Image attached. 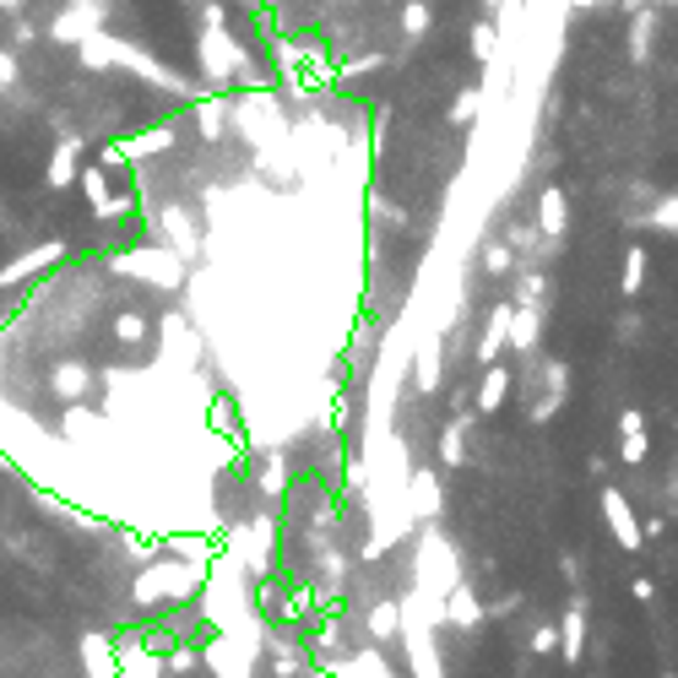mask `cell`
Here are the masks:
<instances>
[{"label": "cell", "instance_id": "5", "mask_svg": "<svg viewBox=\"0 0 678 678\" xmlns=\"http://www.w3.org/2000/svg\"><path fill=\"white\" fill-rule=\"evenodd\" d=\"M564 229H570V201H564V190L559 185H542L538 190V234L542 239H564Z\"/></svg>", "mask_w": 678, "mask_h": 678}, {"label": "cell", "instance_id": "28", "mask_svg": "<svg viewBox=\"0 0 678 678\" xmlns=\"http://www.w3.org/2000/svg\"><path fill=\"white\" fill-rule=\"evenodd\" d=\"M630 597H641V603H652V597H657V586H652L646 575H635V581H630Z\"/></svg>", "mask_w": 678, "mask_h": 678}, {"label": "cell", "instance_id": "3", "mask_svg": "<svg viewBox=\"0 0 678 678\" xmlns=\"http://www.w3.org/2000/svg\"><path fill=\"white\" fill-rule=\"evenodd\" d=\"M542 320H548V304H511V331H505V348L511 353H538Z\"/></svg>", "mask_w": 678, "mask_h": 678}, {"label": "cell", "instance_id": "2", "mask_svg": "<svg viewBox=\"0 0 678 678\" xmlns=\"http://www.w3.org/2000/svg\"><path fill=\"white\" fill-rule=\"evenodd\" d=\"M603 522H608V533L619 538V548H641L646 542V527H641V516H635V505L619 494V489H603Z\"/></svg>", "mask_w": 678, "mask_h": 678}, {"label": "cell", "instance_id": "9", "mask_svg": "<svg viewBox=\"0 0 678 678\" xmlns=\"http://www.w3.org/2000/svg\"><path fill=\"white\" fill-rule=\"evenodd\" d=\"M505 331H511V299H500L489 309V326H483V342H478V364H494L505 353Z\"/></svg>", "mask_w": 678, "mask_h": 678}, {"label": "cell", "instance_id": "4", "mask_svg": "<svg viewBox=\"0 0 678 678\" xmlns=\"http://www.w3.org/2000/svg\"><path fill=\"white\" fill-rule=\"evenodd\" d=\"M511 386H516V370H511V364H500V359H494V364H483V381H478V407H472V412H478V418H494V412L505 407V397H511Z\"/></svg>", "mask_w": 678, "mask_h": 678}, {"label": "cell", "instance_id": "27", "mask_svg": "<svg viewBox=\"0 0 678 678\" xmlns=\"http://www.w3.org/2000/svg\"><path fill=\"white\" fill-rule=\"evenodd\" d=\"M635 429H646V418H641V407H624L619 412V434H635Z\"/></svg>", "mask_w": 678, "mask_h": 678}, {"label": "cell", "instance_id": "11", "mask_svg": "<svg viewBox=\"0 0 678 678\" xmlns=\"http://www.w3.org/2000/svg\"><path fill=\"white\" fill-rule=\"evenodd\" d=\"M440 381H445V375H440V342H429V348L412 359V386L429 397V391H440Z\"/></svg>", "mask_w": 678, "mask_h": 678}, {"label": "cell", "instance_id": "33", "mask_svg": "<svg viewBox=\"0 0 678 678\" xmlns=\"http://www.w3.org/2000/svg\"><path fill=\"white\" fill-rule=\"evenodd\" d=\"M663 678H678V674H663Z\"/></svg>", "mask_w": 678, "mask_h": 678}, {"label": "cell", "instance_id": "10", "mask_svg": "<svg viewBox=\"0 0 678 678\" xmlns=\"http://www.w3.org/2000/svg\"><path fill=\"white\" fill-rule=\"evenodd\" d=\"M445 619H451L456 630H478L489 613H483V603H478L472 586H451V597H445Z\"/></svg>", "mask_w": 678, "mask_h": 678}, {"label": "cell", "instance_id": "25", "mask_svg": "<svg viewBox=\"0 0 678 678\" xmlns=\"http://www.w3.org/2000/svg\"><path fill=\"white\" fill-rule=\"evenodd\" d=\"M201 27H229V5L223 0H201Z\"/></svg>", "mask_w": 678, "mask_h": 678}, {"label": "cell", "instance_id": "13", "mask_svg": "<svg viewBox=\"0 0 678 678\" xmlns=\"http://www.w3.org/2000/svg\"><path fill=\"white\" fill-rule=\"evenodd\" d=\"M407 489H412V511H418V516H434V511H440V478H434V472H418Z\"/></svg>", "mask_w": 678, "mask_h": 678}, {"label": "cell", "instance_id": "20", "mask_svg": "<svg viewBox=\"0 0 678 678\" xmlns=\"http://www.w3.org/2000/svg\"><path fill=\"white\" fill-rule=\"evenodd\" d=\"M483 271H489V277H505V271H516V250H511L505 239L483 245Z\"/></svg>", "mask_w": 678, "mask_h": 678}, {"label": "cell", "instance_id": "17", "mask_svg": "<svg viewBox=\"0 0 678 678\" xmlns=\"http://www.w3.org/2000/svg\"><path fill=\"white\" fill-rule=\"evenodd\" d=\"M542 293H548V282H542L538 267H527L516 277V293H511V304H542Z\"/></svg>", "mask_w": 678, "mask_h": 678}, {"label": "cell", "instance_id": "21", "mask_svg": "<svg viewBox=\"0 0 678 678\" xmlns=\"http://www.w3.org/2000/svg\"><path fill=\"white\" fill-rule=\"evenodd\" d=\"M429 27H434L429 5H423V0H407V11H402V33H407V38H423Z\"/></svg>", "mask_w": 678, "mask_h": 678}, {"label": "cell", "instance_id": "15", "mask_svg": "<svg viewBox=\"0 0 678 678\" xmlns=\"http://www.w3.org/2000/svg\"><path fill=\"white\" fill-rule=\"evenodd\" d=\"M478 109H483V93H478V87H461V93L451 98V126L467 131V126L478 120Z\"/></svg>", "mask_w": 678, "mask_h": 678}, {"label": "cell", "instance_id": "29", "mask_svg": "<svg viewBox=\"0 0 678 678\" xmlns=\"http://www.w3.org/2000/svg\"><path fill=\"white\" fill-rule=\"evenodd\" d=\"M559 570H564V581H581V559H575V553H564Z\"/></svg>", "mask_w": 678, "mask_h": 678}, {"label": "cell", "instance_id": "23", "mask_svg": "<svg viewBox=\"0 0 678 678\" xmlns=\"http://www.w3.org/2000/svg\"><path fill=\"white\" fill-rule=\"evenodd\" d=\"M527 646H533V657H553V652H559V624H538V630L527 635Z\"/></svg>", "mask_w": 678, "mask_h": 678}, {"label": "cell", "instance_id": "18", "mask_svg": "<svg viewBox=\"0 0 678 678\" xmlns=\"http://www.w3.org/2000/svg\"><path fill=\"white\" fill-rule=\"evenodd\" d=\"M494 44H500V27H494V16L472 22V60H494Z\"/></svg>", "mask_w": 678, "mask_h": 678}, {"label": "cell", "instance_id": "34", "mask_svg": "<svg viewBox=\"0 0 678 678\" xmlns=\"http://www.w3.org/2000/svg\"><path fill=\"white\" fill-rule=\"evenodd\" d=\"M185 5H190V0H185Z\"/></svg>", "mask_w": 678, "mask_h": 678}, {"label": "cell", "instance_id": "30", "mask_svg": "<svg viewBox=\"0 0 678 678\" xmlns=\"http://www.w3.org/2000/svg\"><path fill=\"white\" fill-rule=\"evenodd\" d=\"M630 5H678V0H624V11H630Z\"/></svg>", "mask_w": 678, "mask_h": 678}, {"label": "cell", "instance_id": "6", "mask_svg": "<svg viewBox=\"0 0 678 678\" xmlns=\"http://www.w3.org/2000/svg\"><path fill=\"white\" fill-rule=\"evenodd\" d=\"M478 412H451L440 429V467H467V434H472Z\"/></svg>", "mask_w": 678, "mask_h": 678}, {"label": "cell", "instance_id": "7", "mask_svg": "<svg viewBox=\"0 0 678 678\" xmlns=\"http://www.w3.org/2000/svg\"><path fill=\"white\" fill-rule=\"evenodd\" d=\"M657 11H663V5H630V60H635V66L652 60V44H657Z\"/></svg>", "mask_w": 678, "mask_h": 678}, {"label": "cell", "instance_id": "22", "mask_svg": "<svg viewBox=\"0 0 678 678\" xmlns=\"http://www.w3.org/2000/svg\"><path fill=\"white\" fill-rule=\"evenodd\" d=\"M646 456H652V440H646V429L624 434V467H646Z\"/></svg>", "mask_w": 678, "mask_h": 678}, {"label": "cell", "instance_id": "24", "mask_svg": "<svg viewBox=\"0 0 678 678\" xmlns=\"http://www.w3.org/2000/svg\"><path fill=\"white\" fill-rule=\"evenodd\" d=\"M522 608H527V597H500V603H489L483 613H489V619H516Z\"/></svg>", "mask_w": 678, "mask_h": 678}, {"label": "cell", "instance_id": "8", "mask_svg": "<svg viewBox=\"0 0 678 678\" xmlns=\"http://www.w3.org/2000/svg\"><path fill=\"white\" fill-rule=\"evenodd\" d=\"M581 652H586V603H581V592H575V603H570L564 619H559V657H564V663H581Z\"/></svg>", "mask_w": 678, "mask_h": 678}, {"label": "cell", "instance_id": "14", "mask_svg": "<svg viewBox=\"0 0 678 678\" xmlns=\"http://www.w3.org/2000/svg\"><path fill=\"white\" fill-rule=\"evenodd\" d=\"M402 630V613H397V603L391 597H381L375 608H370V635H381V641H391Z\"/></svg>", "mask_w": 678, "mask_h": 678}, {"label": "cell", "instance_id": "1", "mask_svg": "<svg viewBox=\"0 0 678 678\" xmlns=\"http://www.w3.org/2000/svg\"><path fill=\"white\" fill-rule=\"evenodd\" d=\"M239 44H234V33L229 27H201V38H196V66H201V87H212V93H223V87H234V66H239Z\"/></svg>", "mask_w": 678, "mask_h": 678}, {"label": "cell", "instance_id": "26", "mask_svg": "<svg viewBox=\"0 0 678 678\" xmlns=\"http://www.w3.org/2000/svg\"><path fill=\"white\" fill-rule=\"evenodd\" d=\"M613 331H619V337H624V342H635V337H641V315H635V309H624V315H619V326H613Z\"/></svg>", "mask_w": 678, "mask_h": 678}, {"label": "cell", "instance_id": "16", "mask_svg": "<svg viewBox=\"0 0 678 678\" xmlns=\"http://www.w3.org/2000/svg\"><path fill=\"white\" fill-rule=\"evenodd\" d=\"M646 229H657V234H678V190H668V196L646 212Z\"/></svg>", "mask_w": 678, "mask_h": 678}, {"label": "cell", "instance_id": "12", "mask_svg": "<svg viewBox=\"0 0 678 678\" xmlns=\"http://www.w3.org/2000/svg\"><path fill=\"white\" fill-rule=\"evenodd\" d=\"M646 267H652V261H646V250H641V245H630V250H624V277H619V293H624L630 304L641 299V282H646Z\"/></svg>", "mask_w": 678, "mask_h": 678}, {"label": "cell", "instance_id": "31", "mask_svg": "<svg viewBox=\"0 0 678 678\" xmlns=\"http://www.w3.org/2000/svg\"><path fill=\"white\" fill-rule=\"evenodd\" d=\"M478 5H483V11H489V16H494V5H500V0H478Z\"/></svg>", "mask_w": 678, "mask_h": 678}, {"label": "cell", "instance_id": "32", "mask_svg": "<svg viewBox=\"0 0 678 678\" xmlns=\"http://www.w3.org/2000/svg\"><path fill=\"white\" fill-rule=\"evenodd\" d=\"M570 5H608V0H570Z\"/></svg>", "mask_w": 678, "mask_h": 678}, {"label": "cell", "instance_id": "19", "mask_svg": "<svg viewBox=\"0 0 678 678\" xmlns=\"http://www.w3.org/2000/svg\"><path fill=\"white\" fill-rule=\"evenodd\" d=\"M0 93H11L16 104H27V93H22V66H16L11 49H0Z\"/></svg>", "mask_w": 678, "mask_h": 678}]
</instances>
